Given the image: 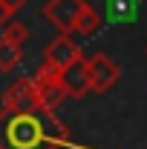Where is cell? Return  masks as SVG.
<instances>
[{"label": "cell", "mask_w": 147, "mask_h": 149, "mask_svg": "<svg viewBox=\"0 0 147 149\" xmlns=\"http://www.w3.org/2000/svg\"><path fill=\"white\" fill-rule=\"evenodd\" d=\"M72 146L66 123L49 109H0V149H58Z\"/></svg>", "instance_id": "cell-1"}, {"label": "cell", "mask_w": 147, "mask_h": 149, "mask_svg": "<svg viewBox=\"0 0 147 149\" xmlns=\"http://www.w3.org/2000/svg\"><path fill=\"white\" fill-rule=\"evenodd\" d=\"M32 80H35V89H37L40 103L49 112H58V106L69 97V95H66V86H64V72H58V69L46 66V63L37 66V72L32 74Z\"/></svg>", "instance_id": "cell-2"}, {"label": "cell", "mask_w": 147, "mask_h": 149, "mask_svg": "<svg viewBox=\"0 0 147 149\" xmlns=\"http://www.w3.org/2000/svg\"><path fill=\"white\" fill-rule=\"evenodd\" d=\"M87 69H90L92 92H98V95L110 92L112 86L118 83V77H121V69H118V63H115L110 55H104V52H95V55L87 57Z\"/></svg>", "instance_id": "cell-3"}, {"label": "cell", "mask_w": 147, "mask_h": 149, "mask_svg": "<svg viewBox=\"0 0 147 149\" xmlns=\"http://www.w3.org/2000/svg\"><path fill=\"white\" fill-rule=\"evenodd\" d=\"M0 109H12V112H26V109H46L37 97L35 80L32 77H20L15 80L6 92H3V106Z\"/></svg>", "instance_id": "cell-4"}, {"label": "cell", "mask_w": 147, "mask_h": 149, "mask_svg": "<svg viewBox=\"0 0 147 149\" xmlns=\"http://www.w3.org/2000/svg\"><path fill=\"white\" fill-rule=\"evenodd\" d=\"M81 6H84V0H49L43 6V17L49 20L61 35H69L75 29L78 15H81Z\"/></svg>", "instance_id": "cell-5"}, {"label": "cell", "mask_w": 147, "mask_h": 149, "mask_svg": "<svg viewBox=\"0 0 147 149\" xmlns=\"http://www.w3.org/2000/svg\"><path fill=\"white\" fill-rule=\"evenodd\" d=\"M75 60H81V49H78V43L69 35H58L46 46V52H43V63L58 69V72H64L66 66H72Z\"/></svg>", "instance_id": "cell-6"}, {"label": "cell", "mask_w": 147, "mask_h": 149, "mask_svg": "<svg viewBox=\"0 0 147 149\" xmlns=\"http://www.w3.org/2000/svg\"><path fill=\"white\" fill-rule=\"evenodd\" d=\"M64 86L69 97H84L87 92H92V80H90V69H87V57L75 60L72 66L64 69Z\"/></svg>", "instance_id": "cell-7"}, {"label": "cell", "mask_w": 147, "mask_h": 149, "mask_svg": "<svg viewBox=\"0 0 147 149\" xmlns=\"http://www.w3.org/2000/svg\"><path fill=\"white\" fill-rule=\"evenodd\" d=\"M98 26H101V15H98L90 3L84 0L81 15H78V20H75V29H72V32H78V35H95V29H98Z\"/></svg>", "instance_id": "cell-8"}, {"label": "cell", "mask_w": 147, "mask_h": 149, "mask_svg": "<svg viewBox=\"0 0 147 149\" xmlns=\"http://www.w3.org/2000/svg\"><path fill=\"white\" fill-rule=\"evenodd\" d=\"M20 60H23V49L9 40H0V72H12Z\"/></svg>", "instance_id": "cell-9"}, {"label": "cell", "mask_w": 147, "mask_h": 149, "mask_svg": "<svg viewBox=\"0 0 147 149\" xmlns=\"http://www.w3.org/2000/svg\"><path fill=\"white\" fill-rule=\"evenodd\" d=\"M107 17L110 20H133L136 17V0H107Z\"/></svg>", "instance_id": "cell-10"}, {"label": "cell", "mask_w": 147, "mask_h": 149, "mask_svg": "<svg viewBox=\"0 0 147 149\" xmlns=\"http://www.w3.org/2000/svg\"><path fill=\"white\" fill-rule=\"evenodd\" d=\"M0 40H9V43H15V46H23V43L29 40V29H26V23L9 20V23L0 29Z\"/></svg>", "instance_id": "cell-11"}, {"label": "cell", "mask_w": 147, "mask_h": 149, "mask_svg": "<svg viewBox=\"0 0 147 149\" xmlns=\"http://www.w3.org/2000/svg\"><path fill=\"white\" fill-rule=\"evenodd\" d=\"M3 3V9L9 12V15H15V12H20L23 6H26V0H0Z\"/></svg>", "instance_id": "cell-12"}, {"label": "cell", "mask_w": 147, "mask_h": 149, "mask_svg": "<svg viewBox=\"0 0 147 149\" xmlns=\"http://www.w3.org/2000/svg\"><path fill=\"white\" fill-rule=\"evenodd\" d=\"M9 20H12V15H9V12L3 9V3H0V29H3V26H6Z\"/></svg>", "instance_id": "cell-13"}, {"label": "cell", "mask_w": 147, "mask_h": 149, "mask_svg": "<svg viewBox=\"0 0 147 149\" xmlns=\"http://www.w3.org/2000/svg\"><path fill=\"white\" fill-rule=\"evenodd\" d=\"M69 149H92V146H75V143H72V146H69Z\"/></svg>", "instance_id": "cell-14"}, {"label": "cell", "mask_w": 147, "mask_h": 149, "mask_svg": "<svg viewBox=\"0 0 147 149\" xmlns=\"http://www.w3.org/2000/svg\"><path fill=\"white\" fill-rule=\"evenodd\" d=\"M144 52H147V49H144Z\"/></svg>", "instance_id": "cell-15"}]
</instances>
